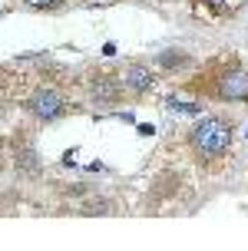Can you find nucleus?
Segmentation results:
<instances>
[{"instance_id": "1", "label": "nucleus", "mask_w": 248, "mask_h": 251, "mask_svg": "<svg viewBox=\"0 0 248 251\" xmlns=\"http://www.w3.org/2000/svg\"><path fill=\"white\" fill-rule=\"evenodd\" d=\"M179 86L195 100H209L219 106H245L248 102V63L238 53H215L192 70Z\"/></svg>"}, {"instance_id": "2", "label": "nucleus", "mask_w": 248, "mask_h": 251, "mask_svg": "<svg viewBox=\"0 0 248 251\" xmlns=\"http://www.w3.org/2000/svg\"><path fill=\"white\" fill-rule=\"evenodd\" d=\"M235 119L228 113H202L182 132L189 162L202 172H222L235 149Z\"/></svg>"}, {"instance_id": "3", "label": "nucleus", "mask_w": 248, "mask_h": 251, "mask_svg": "<svg viewBox=\"0 0 248 251\" xmlns=\"http://www.w3.org/2000/svg\"><path fill=\"white\" fill-rule=\"evenodd\" d=\"M80 93H83V100L96 109V113H106V109H119L129 96H126L123 89V79H119V70H110V66H86L83 73H80Z\"/></svg>"}, {"instance_id": "4", "label": "nucleus", "mask_w": 248, "mask_h": 251, "mask_svg": "<svg viewBox=\"0 0 248 251\" xmlns=\"http://www.w3.org/2000/svg\"><path fill=\"white\" fill-rule=\"evenodd\" d=\"M20 106H24V113L37 126H56V123H63L66 116L80 113V106L70 102V93L60 89V86H53V83L33 86L24 100H20Z\"/></svg>"}, {"instance_id": "5", "label": "nucleus", "mask_w": 248, "mask_h": 251, "mask_svg": "<svg viewBox=\"0 0 248 251\" xmlns=\"http://www.w3.org/2000/svg\"><path fill=\"white\" fill-rule=\"evenodd\" d=\"M7 165H10L17 176L30 178V182L43 176V155H40V149H37L33 132H27V129L13 132L10 149H7Z\"/></svg>"}, {"instance_id": "6", "label": "nucleus", "mask_w": 248, "mask_h": 251, "mask_svg": "<svg viewBox=\"0 0 248 251\" xmlns=\"http://www.w3.org/2000/svg\"><path fill=\"white\" fill-rule=\"evenodd\" d=\"M119 79H123V89L129 100H142V96H149V93H156V86H159V70L152 66V60H146V56H129V60H123V66H119Z\"/></svg>"}, {"instance_id": "7", "label": "nucleus", "mask_w": 248, "mask_h": 251, "mask_svg": "<svg viewBox=\"0 0 248 251\" xmlns=\"http://www.w3.org/2000/svg\"><path fill=\"white\" fill-rule=\"evenodd\" d=\"M195 53H189L186 47H162L152 56V66L159 70V76H182L195 70Z\"/></svg>"}, {"instance_id": "8", "label": "nucleus", "mask_w": 248, "mask_h": 251, "mask_svg": "<svg viewBox=\"0 0 248 251\" xmlns=\"http://www.w3.org/2000/svg\"><path fill=\"white\" fill-rule=\"evenodd\" d=\"M116 212V201L106 195H83L76 205V215H112Z\"/></svg>"}, {"instance_id": "9", "label": "nucleus", "mask_w": 248, "mask_h": 251, "mask_svg": "<svg viewBox=\"0 0 248 251\" xmlns=\"http://www.w3.org/2000/svg\"><path fill=\"white\" fill-rule=\"evenodd\" d=\"M165 109H169V113H182V116H202L205 113L202 100L186 102V100H175V96H165Z\"/></svg>"}, {"instance_id": "10", "label": "nucleus", "mask_w": 248, "mask_h": 251, "mask_svg": "<svg viewBox=\"0 0 248 251\" xmlns=\"http://www.w3.org/2000/svg\"><path fill=\"white\" fill-rule=\"evenodd\" d=\"M20 3L33 13H60L66 7V0H20Z\"/></svg>"}, {"instance_id": "11", "label": "nucleus", "mask_w": 248, "mask_h": 251, "mask_svg": "<svg viewBox=\"0 0 248 251\" xmlns=\"http://www.w3.org/2000/svg\"><path fill=\"white\" fill-rule=\"evenodd\" d=\"M202 7H209V10H215V13H222V10H228L232 3H238V0H198Z\"/></svg>"}, {"instance_id": "12", "label": "nucleus", "mask_w": 248, "mask_h": 251, "mask_svg": "<svg viewBox=\"0 0 248 251\" xmlns=\"http://www.w3.org/2000/svg\"><path fill=\"white\" fill-rule=\"evenodd\" d=\"M3 169H7V152L0 149V176H3Z\"/></svg>"}, {"instance_id": "13", "label": "nucleus", "mask_w": 248, "mask_h": 251, "mask_svg": "<svg viewBox=\"0 0 248 251\" xmlns=\"http://www.w3.org/2000/svg\"><path fill=\"white\" fill-rule=\"evenodd\" d=\"M3 119H7V102L0 100V123H3Z\"/></svg>"}, {"instance_id": "14", "label": "nucleus", "mask_w": 248, "mask_h": 251, "mask_svg": "<svg viewBox=\"0 0 248 251\" xmlns=\"http://www.w3.org/2000/svg\"><path fill=\"white\" fill-rule=\"evenodd\" d=\"M93 3H116V0H93Z\"/></svg>"}]
</instances>
